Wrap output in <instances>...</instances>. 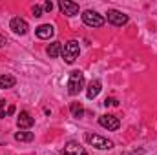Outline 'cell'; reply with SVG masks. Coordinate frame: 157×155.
<instances>
[{"mask_svg":"<svg viewBox=\"0 0 157 155\" xmlns=\"http://www.w3.org/2000/svg\"><path fill=\"white\" fill-rule=\"evenodd\" d=\"M78 55H80V46H78L77 40H70V42H66V44L62 46L60 57L64 59L66 64H73V62L78 59Z\"/></svg>","mask_w":157,"mask_h":155,"instance_id":"6da1fadb","label":"cell"},{"mask_svg":"<svg viewBox=\"0 0 157 155\" xmlns=\"http://www.w3.org/2000/svg\"><path fill=\"white\" fill-rule=\"evenodd\" d=\"M84 88V73L80 70H73L68 78V93L70 95H78Z\"/></svg>","mask_w":157,"mask_h":155,"instance_id":"7a4b0ae2","label":"cell"},{"mask_svg":"<svg viewBox=\"0 0 157 155\" xmlns=\"http://www.w3.org/2000/svg\"><path fill=\"white\" fill-rule=\"evenodd\" d=\"M84 139H86V142H88L90 146H93L95 150H112V148H113V142H112L110 139H106V137H102V135H97V133H86Z\"/></svg>","mask_w":157,"mask_h":155,"instance_id":"3957f363","label":"cell"},{"mask_svg":"<svg viewBox=\"0 0 157 155\" xmlns=\"http://www.w3.org/2000/svg\"><path fill=\"white\" fill-rule=\"evenodd\" d=\"M80 17H82V22H84L86 26H90V28H102V26H104V17L99 15V13L93 11V9H86Z\"/></svg>","mask_w":157,"mask_h":155,"instance_id":"277c9868","label":"cell"},{"mask_svg":"<svg viewBox=\"0 0 157 155\" xmlns=\"http://www.w3.org/2000/svg\"><path fill=\"white\" fill-rule=\"evenodd\" d=\"M99 124H101L102 128H106L108 131H115V130H119V126H121V120H119V117L108 113V115L99 117Z\"/></svg>","mask_w":157,"mask_h":155,"instance_id":"5b68a950","label":"cell"},{"mask_svg":"<svg viewBox=\"0 0 157 155\" xmlns=\"http://www.w3.org/2000/svg\"><path fill=\"white\" fill-rule=\"evenodd\" d=\"M106 15H108V22L113 24V26H117V28L128 24V15H124V13L119 11V9H110Z\"/></svg>","mask_w":157,"mask_h":155,"instance_id":"8992f818","label":"cell"},{"mask_svg":"<svg viewBox=\"0 0 157 155\" xmlns=\"http://www.w3.org/2000/svg\"><path fill=\"white\" fill-rule=\"evenodd\" d=\"M9 28L13 29V33H17V35H26L28 31H29V26H28V22L24 20V18H20V17H15V18H11V22H9Z\"/></svg>","mask_w":157,"mask_h":155,"instance_id":"52a82bcc","label":"cell"},{"mask_svg":"<svg viewBox=\"0 0 157 155\" xmlns=\"http://www.w3.org/2000/svg\"><path fill=\"white\" fill-rule=\"evenodd\" d=\"M59 9L68 17H75L78 13V4L70 2V0H59Z\"/></svg>","mask_w":157,"mask_h":155,"instance_id":"ba28073f","label":"cell"},{"mask_svg":"<svg viewBox=\"0 0 157 155\" xmlns=\"http://www.w3.org/2000/svg\"><path fill=\"white\" fill-rule=\"evenodd\" d=\"M62 155H88L86 153V150L75 142V141H70V142H66V146H64V150H62Z\"/></svg>","mask_w":157,"mask_h":155,"instance_id":"9c48e42d","label":"cell"},{"mask_svg":"<svg viewBox=\"0 0 157 155\" xmlns=\"http://www.w3.org/2000/svg\"><path fill=\"white\" fill-rule=\"evenodd\" d=\"M35 35L42 40H49L55 35V28H53L51 24H42V26H39V28L35 29Z\"/></svg>","mask_w":157,"mask_h":155,"instance_id":"30bf717a","label":"cell"},{"mask_svg":"<svg viewBox=\"0 0 157 155\" xmlns=\"http://www.w3.org/2000/svg\"><path fill=\"white\" fill-rule=\"evenodd\" d=\"M101 89H102V84H101V80H99V78L90 80V84H88V88H86V95H88V99H90V100H93V99L101 93Z\"/></svg>","mask_w":157,"mask_h":155,"instance_id":"8fae6325","label":"cell"},{"mask_svg":"<svg viewBox=\"0 0 157 155\" xmlns=\"http://www.w3.org/2000/svg\"><path fill=\"white\" fill-rule=\"evenodd\" d=\"M33 117L29 115L28 112H20V115L17 117V126H18V130H29L31 126H33Z\"/></svg>","mask_w":157,"mask_h":155,"instance_id":"7c38bea8","label":"cell"},{"mask_svg":"<svg viewBox=\"0 0 157 155\" xmlns=\"http://www.w3.org/2000/svg\"><path fill=\"white\" fill-rule=\"evenodd\" d=\"M33 139H35L33 131H28V130H18L15 133V141H18V142H31Z\"/></svg>","mask_w":157,"mask_h":155,"instance_id":"4fadbf2b","label":"cell"},{"mask_svg":"<svg viewBox=\"0 0 157 155\" xmlns=\"http://www.w3.org/2000/svg\"><path fill=\"white\" fill-rule=\"evenodd\" d=\"M17 84V78L13 75H0V89H9Z\"/></svg>","mask_w":157,"mask_h":155,"instance_id":"5bb4252c","label":"cell"},{"mask_svg":"<svg viewBox=\"0 0 157 155\" xmlns=\"http://www.w3.org/2000/svg\"><path fill=\"white\" fill-rule=\"evenodd\" d=\"M60 53H62V44H60V42H51V44L48 46V55H49L51 59H57Z\"/></svg>","mask_w":157,"mask_h":155,"instance_id":"9a60e30c","label":"cell"},{"mask_svg":"<svg viewBox=\"0 0 157 155\" xmlns=\"http://www.w3.org/2000/svg\"><path fill=\"white\" fill-rule=\"evenodd\" d=\"M70 112H71V115L75 117V119H80V117L84 115V108H82V104H80V102H71Z\"/></svg>","mask_w":157,"mask_h":155,"instance_id":"2e32d148","label":"cell"},{"mask_svg":"<svg viewBox=\"0 0 157 155\" xmlns=\"http://www.w3.org/2000/svg\"><path fill=\"white\" fill-rule=\"evenodd\" d=\"M7 117V100L2 99L0 100V119H6Z\"/></svg>","mask_w":157,"mask_h":155,"instance_id":"e0dca14e","label":"cell"},{"mask_svg":"<svg viewBox=\"0 0 157 155\" xmlns=\"http://www.w3.org/2000/svg\"><path fill=\"white\" fill-rule=\"evenodd\" d=\"M104 106H119V100L113 99V97H108V99L104 100Z\"/></svg>","mask_w":157,"mask_h":155,"instance_id":"ac0fdd59","label":"cell"},{"mask_svg":"<svg viewBox=\"0 0 157 155\" xmlns=\"http://www.w3.org/2000/svg\"><path fill=\"white\" fill-rule=\"evenodd\" d=\"M33 17H37V18H39V17H42V7H40V6H37V4L33 6Z\"/></svg>","mask_w":157,"mask_h":155,"instance_id":"d6986e66","label":"cell"},{"mask_svg":"<svg viewBox=\"0 0 157 155\" xmlns=\"http://www.w3.org/2000/svg\"><path fill=\"white\" fill-rule=\"evenodd\" d=\"M44 9H46V11H51V9H53V4H51V2L48 0V2L44 4Z\"/></svg>","mask_w":157,"mask_h":155,"instance_id":"ffe728a7","label":"cell"},{"mask_svg":"<svg viewBox=\"0 0 157 155\" xmlns=\"http://www.w3.org/2000/svg\"><path fill=\"white\" fill-rule=\"evenodd\" d=\"M6 44H7V39H6L4 35H0V47H2V46H6Z\"/></svg>","mask_w":157,"mask_h":155,"instance_id":"44dd1931","label":"cell"},{"mask_svg":"<svg viewBox=\"0 0 157 155\" xmlns=\"http://www.w3.org/2000/svg\"><path fill=\"white\" fill-rule=\"evenodd\" d=\"M13 113H15V106H9V108H7V117L13 115Z\"/></svg>","mask_w":157,"mask_h":155,"instance_id":"7402d4cb","label":"cell"}]
</instances>
